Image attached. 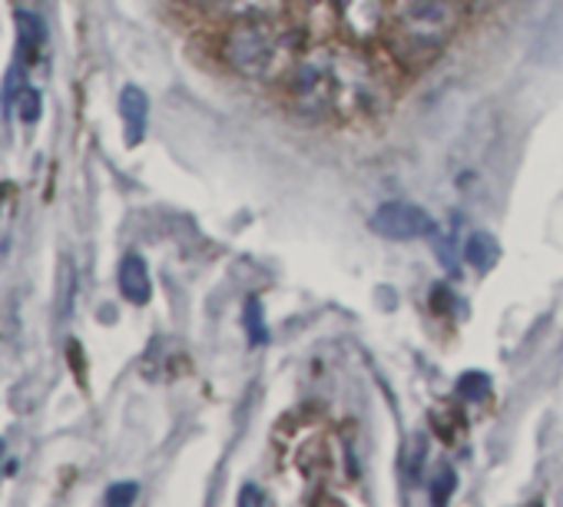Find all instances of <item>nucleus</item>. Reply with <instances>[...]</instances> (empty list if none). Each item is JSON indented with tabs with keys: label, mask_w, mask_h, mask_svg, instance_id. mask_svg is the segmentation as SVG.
Here are the masks:
<instances>
[{
	"label": "nucleus",
	"mask_w": 563,
	"mask_h": 507,
	"mask_svg": "<svg viewBox=\"0 0 563 507\" xmlns=\"http://www.w3.org/2000/svg\"><path fill=\"white\" fill-rule=\"evenodd\" d=\"M368 229L388 242H418V239H428L434 235V219L428 209L415 206V202H405V199H391V202H382L372 219H368Z\"/></svg>",
	"instance_id": "nucleus-4"
},
{
	"label": "nucleus",
	"mask_w": 563,
	"mask_h": 507,
	"mask_svg": "<svg viewBox=\"0 0 563 507\" xmlns=\"http://www.w3.org/2000/svg\"><path fill=\"white\" fill-rule=\"evenodd\" d=\"M467 4V11H484L487 4H494V0H464Z\"/></svg>",
	"instance_id": "nucleus-19"
},
{
	"label": "nucleus",
	"mask_w": 563,
	"mask_h": 507,
	"mask_svg": "<svg viewBox=\"0 0 563 507\" xmlns=\"http://www.w3.org/2000/svg\"><path fill=\"white\" fill-rule=\"evenodd\" d=\"M395 80L365 44L322 41L306 47L286 77L289 113L302 123H358L388 110Z\"/></svg>",
	"instance_id": "nucleus-1"
},
{
	"label": "nucleus",
	"mask_w": 563,
	"mask_h": 507,
	"mask_svg": "<svg viewBox=\"0 0 563 507\" xmlns=\"http://www.w3.org/2000/svg\"><path fill=\"white\" fill-rule=\"evenodd\" d=\"M500 260V242L490 235V232H471L467 242H464V263L474 269V273H490Z\"/></svg>",
	"instance_id": "nucleus-10"
},
{
	"label": "nucleus",
	"mask_w": 563,
	"mask_h": 507,
	"mask_svg": "<svg viewBox=\"0 0 563 507\" xmlns=\"http://www.w3.org/2000/svg\"><path fill=\"white\" fill-rule=\"evenodd\" d=\"M136 497H140V484L136 481H120V484H110V491H107V504L110 507H130Z\"/></svg>",
	"instance_id": "nucleus-15"
},
{
	"label": "nucleus",
	"mask_w": 563,
	"mask_h": 507,
	"mask_svg": "<svg viewBox=\"0 0 563 507\" xmlns=\"http://www.w3.org/2000/svg\"><path fill=\"white\" fill-rule=\"evenodd\" d=\"M0 451H4V441H0Z\"/></svg>",
	"instance_id": "nucleus-21"
},
{
	"label": "nucleus",
	"mask_w": 563,
	"mask_h": 507,
	"mask_svg": "<svg viewBox=\"0 0 563 507\" xmlns=\"http://www.w3.org/2000/svg\"><path fill=\"white\" fill-rule=\"evenodd\" d=\"M454 484H457L454 471H451V467H448V471H441V474L431 481V500H434V504H444V500L454 494Z\"/></svg>",
	"instance_id": "nucleus-16"
},
{
	"label": "nucleus",
	"mask_w": 563,
	"mask_h": 507,
	"mask_svg": "<svg viewBox=\"0 0 563 507\" xmlns=\"http://www.w3.org/2000/svg\"><path fill=\"white\" fill-rule=\"evenodd\" d=\"M117 286H120V296L130 302V306H146L153 299V276H150V266L140 252H126L120 260V269H117Z\"/></svg>",
	"instance_id": "nucleus-6"
},
{
	"label": "nucleus",
	"mask_w": 563,
	"mask_h": 507,
	"mask_svg": "<svg viewBox=\"0 0 563 507\" xmlns=\"http://www.w3.org/2000/svg\"><path fill=\"white\" fill-rule=\"evenodd\" d=\"M487 392H490V375H484V372H464L457 382V398H464L471 405L487 398Z\"/></svg>",
	"instance_id": "nucleus-13"
},
{
	"label": "nucleus",
	"mask_w": 563,
	"mask_h": 507,
	"mask_svg": "<svg viewBox=\"0 0 563 507\" xmlns=\"http://www.w3.org/2000/svg\"><path fill=\"white\" fill-rule=\"evenodd\" d=\"M292 0H212V11L225 21H249V18H286Z\"/></svg>",
	"instance_id": "nucleus-8"
},
{
	"label": "nucleus",
	"mask_w": 563,
	"mask_h": 507,
	"mask_svg": "<svg viewBox=\"0 0 563 507\" xmlns=\"http://www.w3.org/2000/svg\"><path fill=\"white\" fill-rule=\"evenodd\" d=\"M14 219H18V196L4 186V192H0V252L11 245Z\"/></svg>",
	"instance_id": "nucleus-12"
},
{
	"label": "nucleus",
	"mask_w": 563,
	"mask_h": 507,
	"mask_svg": "<svg viewBox=\"0 0 563 507\" xmlns=\"http://www.w3.org/2000/svg\"><path fill=\"white\" fill-rule=\"evenodd\" d=\"M335 21L345 34V41L372 44L382 37L391 0H332Z\"/></svg>",
	"instance_id": "nucleus-5"
},
{
	"label": "nucleus",
	"mask_w": 563,
	"mask_h": 507,
	"mask_svg": "<svg viewBox=\"0 0 563 507\" xmlns=\"http://www.w3.org/2000/svg\"><path fill=\"white\" fill-rule=\"evenodd\" d=\"M14 107H18V117H21L24 123H37V120H41V113H44V97H41V90H37V87H31V84H27V87L18 93Z\"/></svg>",
	"instance_id": "nucleus-14"
},
{
	"label": "nucleus",
	"mask_w": 563,
	"mask_h": 507,
	"mask_svg": "<svg viewBox=\"0 0 563 507\" xmlns=\"http://www.w3.org/2000/svg\"><path fill=\"white\" fill-rule=\"evenodd\" d=\"M464 18V0H391L382 31L388 60L405 70H421L434 64L457 37Z\"/></svg>",
	"instance_id": "nucleus-3"
},
{
	"label": "nucleus",
	"mask_w": 563,
	"mask_h": 507,
	"mask_svg": "<svg viewBox=\"0 0 563 507\" xmlns=\"http://www.w3.org/2000/svg\"><path fill=\"white\" fill-rule=\"evenodd\" d=\"M306 51V31L286 18L229 21L219 37V60L249 84H286Z\"/></svg>",
	"instance_id": "nucleus-2"
},
{
	"label": "nucleus",
	"mask_w": 563,
	"mask_h": 507,
	"mask_svg": "<svg viewBox=\"0 0 563 507\" xmlns=\"http://www.w3.org/2000/svg\"><path fill=\"white\" fill-rule=\"evenodd\" d=\"M242 326H245V335L252 345H265L268 342V329H265V319H262V302L252 296L242 309Z\"/></svg>",
	"instance_id": "nucleus-11"
},
{
	"label": "nucleus",
	"mask_w": 563,
	"mask_h": 507,
	"mask_svg": "<svg viewBox=\"0 0 563 507\" xmlns=\"http://www.w3.org/2000/svg\"><path fill=\"white\" fill-rule=\"evenodd\" d=\"M239 504H242V507H258V504H268V497L262 494L258 484H245V487L239 491Z\"/></svg>",
	"instance_id": "nucleus-17"
},
{
	"label": "nucleus",
	"mask_w": 563,
	"mask_h": 507,
	"mask_svg": "<svg viewBox=\"0 0 563 507\" xmlns=\"http://www.w3.org/2000/svg\"><path fill=\"white\" fill-rule=\"evenodd\" d=\"M186 8H212V0H179Z\"/></svg>",
	"instance_id": "nucleus-20"
},
{
	"label": "nucleus",
	"mask_w": 563,
	"mask_h": 507,
	"mask_svg": "<svg viewBox=\"0 0 563 507\" xmlns=\"http://www.w3.org/2000/svg\"><path fill=\"white\" fill-rule=\"evenodd\" d=\"M319 8V4H332V0H292V8Z\"/></svg>",
	"instance_id": "nucleus-18"
},
{
	"label": "nucleus",
	"mask_w": 563,
	"mask_h": 507,
	"mask_svg": "<svg viewBox=\"0 0 563 507\" xmlns=\"http://www.w3.org/2000/svg\"><path fill=\"white\" fill-rule=\"evenodd\" d=\"M120 123L126 146H140L150 130V97L136 84H126L120 90Z\"/></svg>",
	"instance_id": "nucleus-7"
},
{
	"label": "nucleus",
	"mask_w": 563,
	"mask_h": 507,
	"mask_svg": "<svg viewBox=\"0 0 563 507\" xmlns=\"http://www.w3.org/2000/svg\"><path fill=\"white\" fill-rule=\"evenodd\" d=\"M14 27H18V60L24 67H31L47 44V24L34 11L21 8V11H14Z\"/></svg>",
	"instance_id": "nucleus-9"
}]
</instances>
